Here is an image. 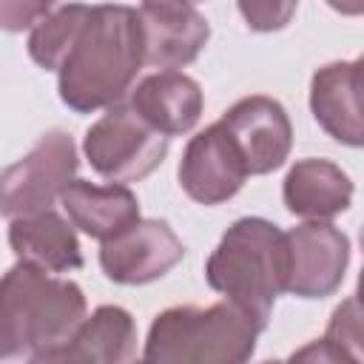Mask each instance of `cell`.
I'll list each match as a JSON object with an SVG mask.
<instances>
[{"label": "cell", "mask_w": 364, "mask_h": 364, "mask_svg": "<svg viewBox=\"0 0 364 364\" xmlns=\"http://www.w3.org/2000/svg\"><path fill=\"white\" fill-rule=\"evenodd\" d=\"M236 145L247 176H262L284 165L293 148V125L284 105L264 94L236 100L219 119Z\"/></svg>", "instance_id": "obj_8"}, {"label": "cell", "mask_w": 364, "mask_h": 364, "mask_svg": "<svg viewBox=\"0 0 364 364\" xmlns=\"http://www.w3.org/2000/svg\"><path fill=\"white\" fill-rule=\"evenodd\" d=\"M324 338L353 350V353H361V310H358V299L350 296L344 299L333 316H330V324H327V333Z\"/></svg>", "instance_id": "obj_18"}, {"label": "cell", "mask_w": 364, "mask_h": 364, "mask_svg": "<svg viewBox=\"0 0 364 364\" xmlns=\"http://www.w3.org/2000/svg\"><path fill=\"white\" fill-rule=\"evenodd\" d=\"M85 316V293L71 279H57L26 262L0 276V336L28 355L68 341Z\"/></svg>", "instance_id": "obj_4"}, {"label": "cell", "mask_w": 364, "mask_h": 364, "mask_svg": "<svg viewBox=\"0 0 364 364\" xmlns=\"http://www.w3.org/2000/svg\"><path fill=\"white\" fill-rule=\"evenodd\" d=\"M80 168L77 145L68 131H46L37 145L0 171V216L20 219L51 210Z\"/></svg>", "instance_id": "obj_6"}, {"label": "cell", "mask_w": 364, "mask_h": 364, "mask_svg": "<svg viewBox=\"0 0 364 364\" xmlns=\"http://www.w3.org/2000/svg\"><path fill=\"white\" fill-rule=\"evenodd\" d=\"M296 3H239V14L253 31H276L290 23Z\"/></svg>", "instance_id": "obj_21"}, {"label": "cell", "mask_w": 364, "mask_h": 364, "mask_svg": "<svg viewBox=\"0 0 364 364\" xmlns=\"http://www.w3.org/2000/svg\"><path fill=\"white\" fill-rule=\"evenodd\" d=\"M353 179L330 159L307 156L290 165L282 182L284 208L304 222H330L353 205Z\"/></svg>", "instance_id": "obj_14"}, {"label": "cell", "mask_w": 364, "mask_h": 364, "mask_svg": "<svg viewBox=\"0 0 364 364\" xmlns=\"http://www.w3.org/2000/svg\"><path fill=\"white\" fill-rule=\"evenodd\" d=\"M28 364H102V361L91 350V344L80 333H74L68 341H60V344L34 350L28 355Z\"/></svg>", "instance_id": "obj_19"}, {"label": "cell", "mask_w": 364, "mask_h": 364, "mask_svg": "<svg viewBox=\"0 0 364 364\" xmlns=\"http://www.w3.org/2000/svg\"><path fill=\"white\" fill-rule=\"evenodd\" d=\"M63 210L74 230L88 233L91 239L108 242L139 222V202L128 185H97L88 179H74L63 196Z\"/></svg>", "instance_id": "obj_15"}, {"label": "cell", "mask_w": 364, "mask_h": 364, "mask_svg": "<svg viewBox=\"0 0 364 364\" xmlns=\"http://www.w3.org/2000/svg\"><path fill=\"white\" fill-rule=\"evenodd\" d=\"M182 259L185 245L165 219H139L100 247L105 279L125 287L151 284L171 273Z\"/></svg>", "instance_id": "obj_9"}, {"label": "cell", "mask_w": 364, "mask_h": 364, "mask_svg": "<svg viewBox=\"0 0 364 364\" xmlns=\"http://www.w3.org/2000/svg\"><path fill=\"white\" fill-rule=\"evenodd\" d=\"M82 154L102 179L128 185L145 179L162 165L168 136L139 119L128 102H117L97 122H91L82 139Z\"/></svg>", "instance_id": "obj_5"}, {"label": "cell", "mask_w": 364, "mask_h": 364, "mask_svg": "<svg viewBox=\"0 0 364 364\" xmlns=\"http://www.w3.org/2000/svg\"><path fill=\"white\" fill-rule=\"evenodd\" d=\"M361 77L364 60H338L313 71L310 77V111L313 119L341 145H364V111H361Z\"/></svg>", "instance_id": "obj_12"}, {"label": "cell", "mask_w": 364, "mask_h": 364, "mask_svg": "<svg viewBox=\"0 0 364 364\" xmlns=\"http://www.w3.org/2000/svg\"><path fill=\"white\" fill-rule=\"evenodd\" d=\"M284 230L264 216L236 219L205 262V282L256 324L267 327L270 310L284 293Z\"/></svg>", "instance_id": "obj_2"}, {"label": "cell", "mask_w": 364, "mask_h": 364, "mask_svg": "<svg viewBox=\"0 0 364 364\" xmlns=\"http://www.w3.org/2000/svg\"><path fill=\"white\" fill-rule=\"evenodd\" d=\"M284 364H361V353H353L321 336L299 347Z\"/></svg>", "instance_id": "obj_20"}, {"label": "cell", "mask_w": 364, "mask_h": 364, "mask_svg": "<svg viewBox=\"0 0 364 364\" xmlns=\"http://www.w3.org/2000/svg\"><path fill=\"white\" fill-rule=\"evenodd\" d=\"M284 290L299 299L333 296L350 264V236L330 222H301L284 233Z\"/></svg>", "instance_id": "obj_7"}, {"label": "cell", "mask_w": 364, "mask_h": 364, "mask_svg": "<svg viewBox=\"0 0 364 364\" xmlns=\"http://www.w3.org/2000/svg\"><path fill=\"white\" fill-rule=\"evenodd\" d=\"M262 330L230 301L176 304L151 321L145 353L134 364H247Z\"/></svg>", "instance_id": "obj_3"}, {"label": "cell", "mask_w": 364, "mask_h": 364, "mask_svg": "<svg viewBox=\"0 0 364 364\" xmlns=\"http://www.w3.org/2000/svg\"><path fill=\"white\" fill-rule=\"evenodd\" d=\"M142 31V65L176 71L191 65L210 40L205 14L191 3H142L136 6Z\"/></svg>", "instance_id": "obj_10"}, {"label": "cell", "mask_w": 364, "mask_h": 364, "mask_svg": "<svg viewBox=\"0 0 364 364\" xmlns=\"http://www.w3.org/2000/svg\"><path fill=\"white\" fill-rule=\"evenodd\" d=\"M245 179V162L219 122L191 136L179 159V185L193 202L205 208L222 205L242 191Z\"/></svg>", "instance_id": "obj_11"}, {"label": "cell", "mask_w": 364, "mask_h": 364, "mask_svg": "<svg viewBox=\"0 0 364 364\" xmlns=\"http://www.w3.org/2000/svg\"><path fill=\"white\" fill-rule=\"evenodd\" d=\"M48 11L51 3H0V28L6 31L34 28V23Z\"/></svg>", "instance_id": "obj_22"}, {"label": "cell", "mask_w": 364, "mask_h": 364, "mask_svg": "<svg viewBox=\"0 0 364 364\" xmlns=\"http://www.w3.org/2000/svg\"><path fill=\"white\" fill-rule=\"evenodd\" d=\"M142 68V31L134 6H91L71 51L57 68V91L74 114L122 102Z\"/></svg>", "instance_id": "obj_1"}, {"label": "cell", "mask_w": 364, "mask_h": 364, "mask_svg": "<svg viewBox=\"0 0 364 364\" xmlns=\"http://www.w3.org/2000/svg\"><path fill=\"white\" fill-rule=\"evenodd\" d=\"M0 364H28V353H23L20 347H14L0 336Z\"/></svg>", "instance_id": "obj_23"}, {"label": "cell", "mask_w": 364, "mask_h": 364, "mask_svg": "<svg viewBox=\"0 0 364 364\" xmlns=\"http://www.w3.org/2000/svg\"><path fill=\"white\" fill-rule=\"evenodd\" d=\"M128 105L162 136H182L193 131L202 117V85L185 71H156L136 82Z\"/></svg>", "instance_id": "obj_13"}, {"label": "cell", "mask_w": 364, "mask_h": 364, "mask_svg": "<svg viewBox=\"0 0 364 364\" xmlns=\"http://www.w3.org/2000/svg\"><path fill=\"white\" fill-rule=\"evenodd\" d=\"M91 14V6L85 3H65V6H51L46 17H40L28 34V57L46 68L57 71L71 51L80 28L85 26Z\"/></svg>", "instance_id": "obj_17"}, {"label": "cell", "mask_w": 364, "mask_h": 364, "mask_svg": "<svg viewBox=\"0 0 364 364\" xmlns=\"http://www.w3.org/2000/svg\"><path fill=\"white\" fill-rule=\"evenodd\" d=\"M259 364H284V361H276V358H270V361H259Z\"/></svg>", "instance_id": "obj_24"}, {"label": "cell", "mask_w": 364, "mask_h": 364, "mask_svg": "<svg viewBox=\"0 0 364 364\" xmlns=\"http://www.w3.org/2000/svg\"><path fill=\"white\" fill-rule=\"evenodd\" d=\"M9 247L17 262L34 264L46 273H68L82 267V250L74 225L57 210L11 219Z\"/></svg>", "instance_id": "obj_16"}]
</instances>
